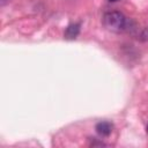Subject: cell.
I'll list each match as a JSON object with an SVG mask.
<instances>
[{"label": "cell", "mask_w": 148, "mask_h": 148, "mask_svg": "<svg viewBox=\"0 0 148 148\" xmlns=\"http://www.w3.org/2000/svg\"><path fill=\"white\" fill-rule=\"evenodd\" d=\"M103 24L110 31L120 32V31L127 30V28L130 25V21L127 20V17L123 13L117 12V10H112V12H108L104 14Z\"/></svg>", "instance_id": "6da1fadb"}, {"label": "cell", "mask_w": 148, "mask_h": 148, "mask_svg": "<svg viewBox=\"0 0 148 148\" xmlns=\"http://www.w3.org/2000/svg\"><path fill=\"white\" fill-rule=\"evenodd\" d=\"M96 132L102 136H108L112 132V124L109 121H99L96 125Z\"/></svg>", "instance_id": "7a4b0ae2"}, {"label": "cell", "mask_w": 148, "mask_h": 148, "mask_svg": "<svg viewBox=\"0 0 148 148\" xmlns=\"http://www.w3.org/2000/svg\"><path fill=\"white\" fill-rule=\"evenodd\" d=\"M79 32H80V23H72L66 28L64 36L66 39H74L77 37Z\"/></svg>", "instance_id": "3957f363"}, {"label": "cell", "mask_w": 148, "mask_h": 148, "mask_svg": "<svg viewBox=\"0 0 148 148\" xmlns=\"http://www.w3.org/2000/svg\"><path fill=\"white\" fill-rule=\"evenodd\" d=\"M110 2H117V1H119V0H109Z\"/></svg>", "instance_id": "277c9868"}, {"label": "cell", "mask_w": 148, "mask_h": 148, "mask_svg": "<svg viewBox=\"0 0 148 148\" xmlns=\"http://www.w3.org/2000/svg\"><path fill=\"white\" fill-rule=\"evenodd\" d=\"M3 2H5V0H2V3H3Z\"/></svg>", "instance_id": "5b68a950"}, {"label": "cell", "mask_w": 148, "mask_h": 148, "mask_svg": "<svg viewBox=\"0 0 148 148\" xmlns=\"http://www.w3.org/2000/svg\"><path fill=\"white\" fill-rule=\"evenodd\" d=\"M147 132H148V126H147Z\"/></svg>", "instance_id": "8992f818"}]
</instances>
